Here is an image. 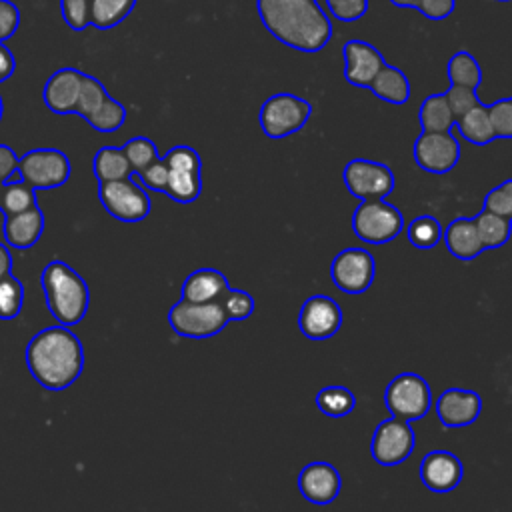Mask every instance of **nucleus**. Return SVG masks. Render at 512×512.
Returning a JSON list of instances; mask_svg holds the SVG:
<instances>
[{"mask_svg": "<svg viewBox=\"0 0 512 512\" xmlns=\"http://www.w3.org/2000/svg\"><path fill=\"white\" fill-rule=\"evenodd\" d=\"M142 188L146 190H152V192H162L166 190V184H168V168H166V162L162 158L154 160L150 166H146L142 172L138 174H132Z\"/></svg>", "mask_w": 512, "mask_h": 512, "instance_id": "nucleus-44", "label": "nucleus"}, {"mask_svg": "<svg viewBox=\"0 0 512 512\" xmlns=\"http://www.w3.org/2000/svg\"><path fill=\"white\" fill-rule=\"evenodd\" d=\"M44 226H46V218L40 206L4 216V224H2L4 242L16 250H28L40 240Z\"/></svg>", "mask_w": 512, "mask_h": 512, "instance_id": "nucleus-21", "label": "nucleus"}, {"mask_svg": "<svg viewBox=\"0 0 512 512\" xmlns=\"http://www.w3.org/2000/svg\"><path fill=\"white\" fill-rule=\"evenodd\" d=\"M20 8L12 0H0V42H6L20 28Z\"/></svg>", "mask_w": 512, "mask_h": 512, "instance_id": "nucleus-45", "label": "nucleus"}, {"mask_svg": "<svg viewBox=\"0 0 512 512\" xmlns=\"http://www.w3.org/2000/svg\"><path fill=\"white\" fill-rule=\"evenodd\" d=\"M384 404L390 416L402 418L406 422L418 420L430 410V384L416 372H402L388 382L384 390Z\"/></svg>", "mask_w": 512, "mask_h": 512, "instance_id": "nucleus-10", "label": "nucleus"}, {"mask_svg": "<svg viewBox=\"0 0 512 512\" xmlns=\"http://www.w3.org/2000/svg\"><path fill=\"white\" fill-rule=\"evenodd\" d=\"M120 148L132 168V174L142 172L146 166H150L154 160L160 158L154 140H150L148 136H134L126 140Z\"/></svg>", "mask_w": 512, "mask_h": 512, "instance_id": "nucleus-35", "label": "nucleus"}, {"mask_svg": "<svg viewBox=\"0 0 512 512\" xmlns=\"http://www.w3.org/2000/svg\"><path fill=\"white\" fill-rule=\"evenodd\" d=\"M454 118H460L462 114H466L470 108L482 104L476 90L468 88V86H458V84H450L446 92H442Z\"/></svg>", "mask_w": 512, "mask_h": 512, "instance_id": "nucleus-42", "label": "nucleus"}, {"mask_svg": "<svg viewBox=\"0 0 512 512\" xmlns=\"http://www.w3.org/2000/svg\"><path fill=\"white\" fill-rule=\"evenodd\" d=\"M18 174L34 190H52L70 180V158L58 148H32L18 156Z\"/></svg>", "mask_w": 512, "mask_h": 512, "instance_id": "nucleus-9", "label": "nucleus"}, {"mask_svg": "<svg viewBox=\"0 0 512 512\" xmlns=\"http://www.w3.org/2000/svg\"><path fill=\"white\" fill-rule=\"evenodd\" d=\"M456 8V0H420L418 12L428 20H446Z\"/></svg>", "mask_w": 512, "mask_h": 512, "instance_id": "nucleus-46", "label": "nucleus"}, {"mask_svg": "<svg viewBox=\"0 0 512 512\" xmlns=\"http://www.w3.org/2000/svg\"><path fill=\"white\" fill-rule=\"evenodd\" d=\"M418 122L424 132H448L456 118L444 98V94H430L418 108Z\"/></svg>", "mask_w": 512, "mask_h": 512, "instance_id": "nucleus-27", "label": "nucleus"}, {"mask_svg": "<svg viewBox=\"0 0 512 512\" xmlns=\"http://www.w3.org/2000/svg\"><path fill=\"white\" fill-rule=\"evenodd\" d=\"M228 288L226 276L216 268H198L190 272L182 282V300L188 302H216Z\"/></svg>", "mask_w": 512, "mask_h": 512, "instance_id": "nucleus-23", "label": "nucleus"}, {"mask_svg": "<svg viewBox=\"0 0 512 512\" xmlns=\"http://www.w3.org/2000/svg\"><path fill=\"white\" fill-rule=\"evenodd\" d=\"M376 262L366 248H346L330 264L334 286L346 294H362L374 282Z\"/></svg>", "mask_w": 512, "mask_h": 512, "instance_id": "nucleus-14", "label": "nucleus"}, {"mask_svg": "<svg viewBox=\"0 0 512 512\" xmlns=\"http://www.w3.org/2000/svg\"><path fill=\"white\" fill-rule=\"evenodd\" d=\"M20 180L18 174V156L8 144H0V192L6 182Z\"/></svg>", "mask_w": 512, "mask_h": 512, "instance_id": "nucleus-47", "label": "nucleus"}, {"mask_svg": "<svg viewBox=\"0 0 512 512\" xmlns=\"http://www.w3.org/2000/svg\"><path fill=\"white\" fill-rule=\"evenodd\" d=\"M402 230V212L384 200H362L352 212V232L366 244H386Z\"/></svg>", "mask_w": 512, "mask_h": 512, "instance_id": "nucleus-8", "label": "nucleus"}, {"mask_svg": "<svg viewBox=\"0 0 512 512\" xmlns=\"http://www.w3.org/2000/svg\"><path fill=\"white\" fill-rule=\"evenodd\" d=\"M466 142L476 144V146H486L492 140H496L490 118H488V108L484 104H478L470 108L466 114L456 118L452 126Z\"/></svg>", "mask_w": 512, "mask_h": 512, "instance_id": "nucleus-25", "label": "nucleus"}, {"mask_svg": "<svg viewBox=\"0 0 512 512\" xmlns=\"http://www.w3.org/2000/svg\"><path fill=\"white\" fill-rule=\"evenodd\" d=\"M58 4L60 16L70 30L80 32L90 26V0H58Z\"/></svg>", "mask_w": 512, "mask_h": 512, "instance_id": "nucleus-40", "label": "nucleus"}, {"mask_svg": "<svg viewBox=\"0 0 512 512\" xmlns=\"http://www.w3.org/2000/svg\"><path fill=\"white\" fill-rule=\"evenodd\" d=\"M482 412V398L474 390L446 388L436 400V414L446 428H462L476 422Z\"/></svg>", "mask_w": 512, "mask_h": 512, "instance_id": "nucleus-20", "label": "nucleus"}, {"mask_svg": "<svg viewBox=\"0 0 512 512\" xmlns=\"http://www.w3.org/2000/svg\"><path fill=\"white\" fill-rule=\"evenodd\" d=\"M34 206H38L36 190L30 188L26 182L14 180V182H6L2 186V192H0V212L4 216L18 214V212L30 210Z\"/></svg>", "mask_w": 512, "mask_h": 512, "instance_id": "nucleus-34", "label": "nucleus"}, {"mask_svg": "<svg viewBox=\"0 0 512 512\" xmlns=\"http://www.w3.org/2000/svg\"><path fill=\"white\" fill-rule=\"evenodd\" d=\"M342 326L340 304L324 294H314L304 300L298 312V328L310 340H328Z\"/></svg>", "mask_w": 512, "mask_h": 512, "instance_id": "nucleus-15", "label": "nucleus"}, {"mask_svg": "<svg viewBox=\"0 0 512 512\" xmlns=\"http://www.w3.org/2000/svg\"><path fill=\"white\" fill-rule=\"evenodd\" d=\"M390 4L396 6V8H412V10H416L420 0H390Z\"/></svg>", "mask_w": 512, "mask_h": 512, "instance_id": "nucleus-50", "label": "nucleus"}, {"mask_svg": "<svg viewBox=\"0 0 512 512\" xmlns=\"http://www.w3.org/2000/svg\"><path fill=\"white\" fill-rule=\"evenodd\" d=\"M2 116H4V102H2V96H0V122H2Z\"/></svg>", "mask_w": 512, "mask_h": 512, "instance_id": "nucleus-51", "label": "nucleus"}, {"mask_svg": "<svg viewBox=\"0 0 512 512\" xmlns=\"http://www.w3.org/2000/svg\"><path fill=\"white\" fill-rule=\"evenodd\" d=\"M442 240H444L448 252L454 258L464 260V262H470V260H474L476 256H480L484 252V246H482V240L478 236L474 218L460 216V218L450 220L448 226L442 232Z\"/></svg>", "mask_w": 512, "mask_h": 512, "instance_id": "nucleus-22", "label": "nucleus"}, {"mask_svg": "<svg viewBox=\"0 0 512 512\" xmlns=\"http://www.w3.org/2000/svg\"><path fill=\"white\" fill-rule=\"evenodd\" d=\"M342 488V476L330 462H310L298 474V490L304 500L326 506L334 502Z\"/></svg>", "mask_w": 512, "mask_h": 512, "instance_id": "nucleus-18", "label": "nucleus"}, {"mask_svg": "<svg viewBox=\"0 0 512 512\" xmlns=\"http://www.w3.org/2000/svg\"><path fill=\"white\" fill-rule=\"evenodd\" d=\"M376 98L392 104V106H402L410 100L412 86L408 76L392 64H384V68L376 74L368 88Z\"/></svg>", "mask_w": 512, "mask_h": 512, "instance_id": "nucleus-24", "label": "nucleus"}, {"mask_svg": "<svg viewBox=\"0 0 512 512\" xmlns=\"http://www.w3.org/2000/svg\"><path fill=\"white\" fill-rule=\"evenodd\" d=\"M138 0H90V26L110 30L124 22Z\"/></svg>", "mask_w": 512, "mask_h": 512, "instance_id": "nucleus-29", "label": "nucleus"}, {"mask_svg": "<svg viewBox=\"0 0 512 512\" xmlns=\"http://www.w3.org/2000/svg\"><path fill=\"white\" fill-rule=\"evenodd\" d=\"M124 122H126V108H124V104L120 100H116L114 96H110L106 100V104L100 108V112L88 124L96 132L112 134V132L120 130Z\"/></svg>", "mask_w": 512, "mask_h": 512, "instance_id": "nucleus-38", "label": "nucleus"}, {"mask_svg": "<svg viewBox=\"0 0 512 512\" xmlns=\"http://www.w3.org/2000/svg\"><path fill=\"white\" fill-rule=\"evenodd\" d=\"M30 376L46 390L70 388L84 370V346L70 326H48L36 332L24 352Z\"/></svg>", "mask_w": 512, "mask_h": 512, "instance_id": "nucleus-2", "label": "nucleus"}, {"mask_svg": "<svg viewBox=\"0 0 512 512\" xmlns=\"http://www.w3.org/2000/svg\"><path fill=\"white\" fill-rule=\"evenodd\" d=\"M168 324L174 334L182 338H212L224 330L228 318L220 306V302H188L178 300L168 310Z\"/></svg>", "mask_w": 512, "mask_h": 512, "instance_id": "nucleus-6", "label": "nucleus"}, {"mask_svg": "<svg viewBox=\"0 0 512 512\" xmlns=\"http://www.w3.org/2000/svg\"><path fill=\"white\" fill-rule=\"evenodd\" d=\"M342 180L358 200H384L396 186L392 168L368 158L350 160L342 170Z\"/></svg>", "mask_w": 512, "mask_h": 512, "instance_id": "nucleus-11", "label": "nucleus"}, {"mask_svg": "<svg viewBox=\"0 0 512 512\" xmlns=\"http://www.w3.org/2000/svg\"><path fill=\"white\" fill-rule=\"evenodd\" d=\"M316 406L330 418H344L356 408V398L346 386H324L316 394Z\"/></svg>", "mask_w": 512, "mask_h": 512, "instance_id": "nucleus-31", "label": "nucleus"}, {"mask_svg": "<svg viewBox=\"0 0 512 512\" xmlns=\"http://www.w3.org/2000/svg\"><path fill=\"white\" fill-rule=\"evenodd\" d=\"M312 116V104L292 92L268 96L258 110V124L264 136L272 140L288 138L300 132Z\"/></svg>", "mask_w": 512, "mask_h": 512, "instance_id": "nucleus-4", "label": "nucleus"}, {"mask_svg": "<svg viewBox=\"0 0 512 512\" xmlns=\"http://www.w3.org/2000/svg\"><path fill=\"white\" fill-rule=\"evenodd\" d=\"M82 78L84 72L72 66H64L52 72L42 88V102L46 104V108L60 116L74 114L80 98Z\"/></svg>", "mask_w": 512, "mask_h": 512, "instance_id": "nucleus-19", "label": "nucleus"}, {"mask_svg": "<svg viewBox=\"0 0 512 512\" xmlns=\"http://www.w3.org/2000/svg\"><path fill=\"white\" fill-rule=\"evenodd\" d=\"M330 16L338 22L350 24L366 16L368 0H324Z\"/></svg>", "mask_w": 512, "mask_h": 512, "instance_id": "nucleus-43", "label": "nucleus"}, {"mask_svg": "<svg viewBox=\"0 0 512 512\" xmlns=\"http://www.w3.org/2000/svg\"><path fill=\"white\" fill-rule=\"evenodd\" d=\"M418 476L428 490L436 494H446L462 482L464 466L460 458L448 450H430L420 460Z\"/></svg>", "mask_w": 512, "mask_h": 512, "instance_id": "nucleus-17", "label": "nucleus"}, {"mask_svg": "<svg viewBox=\"0 0 512 512\" xmlns=\"http://www.w3.org/2000/svg\"><path fill=\"white\" fill-rule=\"evenodd\" d=\"M446 76H448L450 84L468 86V88L476 90L482 84L484 74H482V66L476 60V56H472L466 50H458L446 62Z\"/></svg>", "mask_w": 512, "mask_h": 512, "instance_id": "nucleus-30", "label": "nucleus"}, {"mask_svg": "<svg viewBox=\"0 0 512 512\" xmlns=\"http://www.w3.org/2000/svg\"><path fill=\"white\" fill-rule=\"evenodd\" d=\"M344 58V78L348 84L358 88H370L376 74L384 68L386 60L382 52L366 40L350 38L342 46Z\"/></svg>", "mask_w": 512, "mask_h": 512, "instance_id": "nucleus-16", "label": "nucleus"}, {"mask_svg": "<svg viewBox=\"0 0 512 512\" xmlns=\"http://www.w3.org/2000/svg\"><path fill=\"white\" fill-rule=\"evenodd\" d=\"M162 160L168 168V184L164 194L178 202L190 204L202 194V160L200 154L186 144L172 146Z\"/></svg>", "mask_w": 512, "mask_h": 512, "instance_id": "nucleus-5", "label": "nucleus"}, {"mask_svg": "<svg viewBox=\"0 0 512 512\" xmlns=\"http://www.w3.org/2000/svg\"><path fill=\"white\" fill-rule=\"evenodd\" d=\"M442 232H444L442 224L430 214L412 218L406 228L408 242L418 250H432L442 240Z\"/></svg>", "mask_w": 512, "mask_h": 512, "instance_id": "nucleus-33", "label": "nucleus"}, {"mask_svg": "<svg viewBox=\"0 0 512 512\" xmlns=\"http://www.w3.org/2000/svg\"><path fill=\"white\" fill-rule=\"evenodd\" d=\"M474 224L484 250H496L504 246L512 236V220H506L488 210H480L474 216Z\"/></svg>", "mask_w": 512, "mask_h": 512, "instance_id": "nucleus-28", "label": "nucleus"}, {"mask_svg": "<svg viewBox=\"0 0 512 512\" xmlns=\"http://www.w3.org/2000/svg\"><path fill=\"white\" fill-rule=\"evenodd\" d=\"M264 28L284 46L316 54L334 34V24L318 0H256Z\"/></svg>", "mask_w": 512, "mask_h": 512, "instance_id": "nucleus-1", "label": "nucleus"}, {"mask_svg": "<svg viewBox=\"0 0 512 512\" xmlns=\"http://www.w3.org/2000/svg\"><path fill=\"white\" fill-rule=\"evenodd\" d=\"M496 2H512V0H496Z\"/></svg>", "mask_w": 512, "mask_h": 512, "instance_id": "nucleus-52", "label": "nucleus"}, {"mask_svg": "<svg viewBox=\"0 0 512 512\" xmlns=\"http://www.w3.org/2000/svg\"><path fill=\"white\" fill-rule=\"evenodd\" d=\"M92 172L100 182H112L132 176V168L122 152V148L116 146H102L96 150L92 158Z\"/></svg>", "mask_w": 512, "mask_h": 512, "instance_id": "nucleus-26", "label": "nucleus"}, {"mask_svg": "<svg viewBox=\"0 0 512 512\" xmlns=\"http://www.w3.org/2000/svg\"><path fill=\"white\" fill-rule=\"evenodd\" d=\"M98 200L112 218L126 224L142 222L150 216L152 210L148 190L142 188L134 176L112 182H100Z\"/></svg>", "mask_w": 512, "mask_h": 512, "instance_id": "nucleus-7", "label": "nucleus"}, {"mask_svg": "<svg viewBox=\"0 0 512 512\" xmlns=\"http://www.w3.org/2000/svg\"><path fill=\"white\" fill-rule=\"evenodd\" d=\"M460 142L448 132H420L412 146L414 162L420 170L430 174H446L460 162Z\"/></svg>", "mask_w": 512, "mask_h": 512, "instance_id": "nucleus-13", "label": "nucleus"}, {"mask_svg": "<svg viewBox=\"0 0 512 512\" xmlns=\"http://www.w3.org/2000/svg\"><path fill=\"white\" fill-rule=\"evenodd\" d=\"M482 210H488L506 220H512V178L500 182L484 196Z\"/></svg>", "mask_w": 512, "mask_h": 512, "instance_id": "nucleus-39", "label": "nucleus"}, {"mask_svg": "<svg viewBox=\"0 0 512 512\" xmlns=\"http://www.w3.org/2000/svg\"><path fill=\"white\" fill-rule=\"evenodd\" d=\"M44 302L54 320L62 326H76L88 314L90 288L68 262L54 258L40 272Z\"/></svg>", "mask_w": 512, "mask_h": 512, "instance_id": "nucleus-3", "label": "nucleus"}, {"mask_svg": "<svg viewBox=\"0 0 512 512\" xmlns=\"http://www.w3.org/2000/svg\"><path fill=\"white\" fill-rule=\"evenodd\" d=\"M108 98H110V94H108L106 86L96 76L84 72L82 88H80V98H78L74 114L84 118L86 122H90L100 112V108L106 104Z\"/></svg>", "mask_w": 512, "mask_h": 512, "instance_id": "nucleus-32", "label": "nucleus"}, {"mask_svg": "<svg viewBox=\"0 0 512 512\" xmlns=\"http://www.w3.org/2000/svg\"><path fill=\"white\" fill-rule=\"evenodd\" d=\"M24 306V284L8 274L0 280V320H14Z\"/></svg>", "mask_w": 512, "mask_h": 512, "instance_id": "nucleus-36", "label": "nucleus"}, {"mask_svg": "<svg viewBox=\"0 0 512 512\" xmlns=\"http://www.w3.org/2000/svg\"><path fill=\"white\" fill-rule=\"evenodd\" d=\"M14 70H16V58L12 50L4 42H0V84L6 82L14 74Z\"/></svg>", "mask_w": 512, "mask_h": 512, "instance_id": "nucleus-48", "label": "nucleus"}, {"mask_svg": "<svg viewBox=\"0 0 512 512\" xmlns=\"http://www.w3.org/2000/svg\"><path fill=\"white\" fill-rule=\"evenodd\" d=\"M416 446V434L410 422L390 416L382 420L370 440V454L380 466L402 464Z\"/></svg>", "mask_w": 512, "mask_h": 512, "instance_id": "nucleus-12", "label": "nucleus"}, {"mask_svg": "<svg viewBox=\"0 0 512 512\" xmlns=\"http://www.w3.org/2000/svg\"><path fill=\"white\" fill-rule=\"evenodd\" d=\"M488 108V118L496 138H512V98L496 100Z\"/></svg>", "mask_w": 512, "mask_h": 512, "instance_id": "nucleus-41", "label": "nucleus"}, {"mask_svg": "<svg viewBox=\"0 0 512 512\" xmlns=\"http://www.w3.org/2000/svg\"><path fill=\"white\" fill-rule=\"evenodd\" d=\"M12 274V252L6 242H0V280Z\"/></svg>", "mask_w": 512, "mask_h": 512, "instance_id": "nucleus-49", "label": "nucleus"}, {"mask_svg": "<svg viewBox=\"0 0 512 512\" xmlns=\"http://www.w3.org/2000/svg\"><path fill=\"white\" fill-rule=\"evenodd\" d=\"M220 306L230 320H246L254 314V298L252 294H248L246 290H240V288H226L224 294L220 296Z\"/></svg>", "mask_w": 512, "mask_h": 512, "instance_id": "nucleus-37", "label": "nucleus"}]
</instances>
